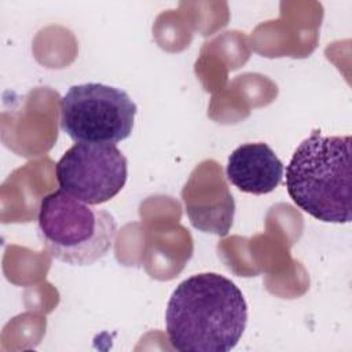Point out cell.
Segmentation results:
<instances>
[{
	"label": "cell",
	"instance_id": "obj_1",
	"mask_svg": "<svg viewBox=\"0 0 352 352\" xmlns=\"http://www.w3.org/2000/svg\"><path fill=\"white\" fill-rule=\"evenodd\" d=\"M248 323L239 287L224 275L202 272L180 282L165 312L166 336L180 352H228Z\"/></svg>",
	"mask_w": 352,
	"mask_h": 352
},
{
	"label": "cell",
	"instance_id": "obj_2",
	"mask_svg": "<svg viewBox=\"0 0 352 352\" xmlns=\"http://www.w3.org/2000/svg\"><path fill=\"white\" fill-rule=\"evenodd\" d=\"M351 144L348 136H324L314 129L286 166V190L292 201L324 223H349Z\"/></svg>",
	"mask_w": 352,
	"mask_h": 352
},
{
	"label": "cell",
	"instance_id": "obj_3",
	"mask_svg": "<svg viewBox=\"0 0 352 352\" xmlns=\"http://www.w3.org/2000/svg\"><path fill=\"white\" fill-rule=\"evenodd\" d=\"M37 232L54 258L84 267L96 263L113 248L117 221L110 212L58 190L40 202Z\"/></svg>",
	"mask_w": 352,
	"mask_h": 352
},
{
	"label": "cell",
	"instance_id": "obj_4",
	"mask_svg": "<svg viewBox=\"0 0 352 352\" xmlns=\"http://www.w3.org/2000/svg\"><path fill=\"white\" fill-rule=\"evenodd\" d=\"M59 110L60 128L73 142L117 144L132 133L138 107L124 89L87 82L70 87Z\"/></svg>",
	"mask_w": 352,
	"mask_h": 352
},
{
	"label": "cell",
	"instance_id": "obj_5",
	"mask_svg": "<svg viewBox=\"0 0 352 352\" xmlns=\"http://www.w3.org/2000/svg\"><path fill=\"white\" fill-rule=\"evenodd\" d=\"M62 191L89 205L114 198L128 179V161L116 144L77 142L55 166Z\"/></svg>",
	"mask_w": 352,
	"mask_h": 352
},
{
	"label": "cell",
	"instance_id": "obj_6",
	"mask_svg": "<svg viewBox=\"0 0 352 352\" xmlns=\"http://www.w3.org/2000/svg\"><path fill=\"white\" fill-rule=\"evenodd\" d=\"M183 202L191 224L220 236L228 234L235 204L214 161H204L191 173L183 192Z\"/></svg>",
	"mask_w": 352,
	"mask_h": 352
},
{
	"label": "cell",
	"instance_id": "obj_7",
	"mask_svg": "<svg viewBox=\"0 0 352 352\" xmlns=\"http://www.w3.org/2000/svg\"><path fill=\"white\" fill-rule=\"evenodd\" d=\"M283 164L267 143H245L228 157L226 176L243 192L263 195L274 191L283 177Z\"/></svg>",
	"mask_w": 352,
	"mask_h": 352
}]
</instances>
